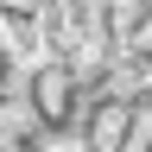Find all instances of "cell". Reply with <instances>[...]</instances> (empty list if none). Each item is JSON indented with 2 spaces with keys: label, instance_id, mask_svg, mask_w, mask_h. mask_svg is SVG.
<instances>
[{
  "label": "cell",
  "instance_id": "1",
  "mask_svg": "<svg viewBox=\"0 0 152 152\" xmlns=\"http://www.w3.org/2000/svg\"><path fill=\"white\" fill-rule=\"evenodd\" d=\"M76 133H83L89 152H133V140H140V108H133V102H102V95H95L89 121L76 127Z\"/></svg>",
  "mask_w": 152,
  "mask_h": 152
}]
</instances>
